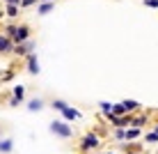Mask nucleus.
Instances as JSON below:
<instances>
[{
	"instance_id": "nucleus-1",
	"label": "nucleus",
	"mask_w": 158,
	"mask_h": 154,
	"mask_svg": "<svg viewBox=\"0 0 158 154\" xmlns=\"http://www.w3.org/2000/svg\"><path fill=\"white\" fill-rule=\"evenodd\" d=\"M51 134L60 136V138H71V136H73V129L64 122V120H53V122H51Z\"/></svg>"
},
{
	"instance_id": "nucleus-2",
	"label": "nucleus",
	"mask_w": 158,
	"mask_h": 154,
	"mask_svg": "<svg viewBox=\"0 0 158 154\" xmlns=\"http://www.w3.org/2000/svg\"><path fill=\"white\" fill-rule=\"evenodd\" d=\"M99 145H101V138L96 134H92V131L85 134L83 140H80V150H83V152H89V150H94V147H99Z\"/></svg>"
},
{
	"instance_id": "nucleus-3",
	"label": "nucleus",
	"mask_w": 158,
	"mask_h": 154,
	"mask_svg": "<svg viewBox=\"0 0 158 154\" xmlns=\"http://www.w3.org/2000/svg\"><path fill=\"white\" fill-rule=\"evenodd\" d=\"M30 39V28L28 25H16V35H14V46L16 44H23Z\"/></svg>"
},
{
	"instance_id": "nucleus-4",
	"label": "nucleus",
	"mask_w": 158,
	"mask_h": 154,
	"mask_svg": "<svg viewBox=\"0 0 158 154\" xmlns=\"http://www.w3.org/2000/svg\"><path fill=\"white\" fill-rule=\"evenodd\" d=\"M32 39H28V42H23V44H16L14 46V55H30L32 53Z\"/></svg>"
},
{
	"instance_id": "nucleus-5",
	"label": "nucleus",
	"mask_w": 158,
	"mask_h": 154,
	"mask_svg": "<svg viewBox=\"0 0 158 154\" xmlns=\"http://www.w3.org/2000/svg\"><path fill=\"white\" fill-rule=\"evenodd\" d=\"M9 53H14V42L0 35V55H9Z\"/></svg>"
},
{
	"instance_id": "nucleus-6",
	"label": "nucleus",
	"mask_w": 158,
	"mask_h": 154,
	"mask_svg": "<svg viewBox=\"0 0 158 154\" xmlns=\"http://www.w3.org/2000/svg\"><path fill=\"white\" fill-rule=\"evenodd\" d=\"M25 62H28V71H30V74H39V60H37V53L25 55Z\"/></svg>"
},
{
	"instance_id": "nucleus-7",
	"label": "nucleus",
	"mask_w": 158,
	"mask_h": 154,
	"mask_svg": "<svg viewBox=\"0 0 158 154\" xmlns=\"http://www.w3.org/2000/svg\"><path fill=\"white\" fill-rule=\"evenodd\" d=\"M62 115H64V122H73V120H80V113L76 111V108H71V106L64 108Z\"/></svg>"
},
{
	"instance_id": "nucleus-8",
	"label": "nucleus",
	"mask_w": 158,
	"mask_h": 154,
	"mask_svg": "<svg viewBox=\"0 0 158 154\" xmlns=\"http://www.w3.org/2000/svg\"><path fill=\"white\" fill-rule=\"evenodd\" d=\"M12 150H14V140H9V138L0 140V154H9Z\"/></svg>"
},
{
	"instance_id": "nucleus-9",
	"label": "nucleus",
	"mask_w": 158,
	"mask_h": 154,
	"mask_svg": "<svg viewBox=\"0 0 158 154\" xmlns=\"http://www.w3.org/2000/svg\"><path fill=\"white\" fill-rule=\"evenodd\" d=\"M12 97L21 103V101H23V97H25V87H23V85H16L14 90H12Z\"/></svg>"
},
{
	"instance_id": "nucleus-10",
	"label": "nucleus",
	"mask_w": 158,
	"mask_h": 154,
	"mask_svg": "<svg viewBox=\"0 0 158 154\" xmlns=\"http://www.w3.org/2000/svg\"><path fill=\"white\" fill-rule=\"evenodd\" d=\"M112 115H117V117H124L126 113V108H124V103H112Z\"/></svg>"
},
{
	"instance_id": "nucleus-11",
	"label": "nucleus",
	"mask_w": 158,
	"mask_h": 154,
	"mask_svg": "<svg viewBox=\"0 0 158 154\" xmlns=\"http://www.w3.org/2000/svg\"><path fill=\"white\" fill-rule=\"evenodd\" d=\"M41 106H44V101H41V99H32V101L28 103V111H30V113H35V111H41Z\"/></svg>"
},
{
	"instance_id": "nucleus-12",
	"label": "nucleus",
	"mask_w": 158,
	"mask_h": 154,
	"mask_svg": "<svg viewBox=\"0 0 158 154\" xmlns=\"http://www.w3.org/2000/svg\"><path fill=\"white\" fill-rule=\"evenodd\" d=\"M122 103H124V108H126V113L138 111V108H140V103H138V101H133V99H126V101H122Z\"/></svg>"
},
{
	"instance_id": "nucleus-13",
	"label": "nucleus",
	"mask_w": 158,
	"mask_h": 154,
	"mask_svg": "<svg viewBox=\"0 0 158 154\" xmlns=\"http://www.w3.org/2000/svg\"><path fill=\"white\" fill-rule=\"evenodd\" d=\"M135 138H140V129H135V126L126 129V143H128V140H135Z\"/></svg>"
},
{
	"instance_id": "nucleus-14",
	"label": "nucleus",
	"mask_w": 158,
	"mask_h": 154,
	"mask_svg": "<svg viewBox=\"0 0 158 154\" xmlns=\"http://www.w3.org/2000/svg\"><path fill=\"white\" fill-rule=\"evenodd\" d=\"M53 7H55V2H39V9H37V12L39 14H48Z\"/></svg>"
},
{
	"instance_id": "nucleus-15",
	"label": "nucleus",
	"mask_w": 158,
	"mask_h": 154,
	"mask_svg": "<svg viewBox=\"0 0 158 154\" xmlns=\"http://www.w3.org/2000/svg\"><path fill=\"white\" fill-rule=\"evenodd\" d=\"M142 124H147V115H138V117H133V122H131V126H135V129H140Z\"/></svg>"
},
{
	"instance_id": "nucleus-16",
	"label": "nucleus",
	"mask_w": 158,
	"mask_h": 154,
	"mask_svg": "<svg viewBox=\"0 0 158 154\" xmlns=\"http://www.w3.org/2000/svg\"><path fill=\"white\" fill-rule=\"evenodd\" d=\"M19 9H21V7H16V5H7V9H5V12H7L9 19H16V16H19Z\"/></svg>"
},
{
	"instance_id": "nucleus-17",
	"label": "nucleus",
	"mask_w": 158,
	"mask_h": 154,
	"mask_svg": "<svg viewBox=\"0 0 158 154\" xmlns=\"http://www.w3.org/2000/svg\"><path fill=\"white\" fill-rule=\"evenodd\" d=\"M67 106H69V103H64L62 99H55V101H53V108H55V111H60V113H62Z\"/></svg>"
},
{
	"instance_id": "nucleus-18",
	"label": "nucleus",
	"mask_w": 158,
	"mask_h": 154,
	"mask_svg": "<svg viewBox=\"0 0 158 154\" xmlns=\"http://www.w3.org/2000/svg\"><path fill=\"white\" fill-rule=\"evenodd\" d=\"M99 106H101V111H103V115H110V113H112V103H108V101H101Z\"/></svg>"
},
{
	"instance_id": "nucleus-19",
	"label": "nucleus",
	"mask_w": 158,
	"mask_h": 154,
	"mask_svg": "<svg viewBox=\"0 0 158 154\" xmlns=\"http://www.w3.org/2000/svg\"><path fill=\"white\" fill-rule=\"evenodd\" d=\"M144 140H147V143H158V134H156V131H151V134L144 136Z\"/></svg>"
},
{
	"instance_id": "nucleus-20",
	"label": "nucleus",
	"mask_w": 158,
	"mask_h": 154,
	"mask_svg": "<svg viewBox=\"0 0 158 154\" xmlns=\"http://www.w3.org/2000/svg\"><path fill=\"white\" fill-rule=\"evenodd\" d=\"M115 138L117 140H126V129H117L115 131Z\"/></svg>"
},
{
	"instance_id": "nucleus-21",
	"label": "nucleus",
	"mask_w": 158,
	"mask_h": 154,
	"mask_svg": "<svg viewBox=\"0 0 158 154\" xmlns=\"http://www.w3.org/2000/svg\"><path fill=\"white\" fill-rule=\"evenodd\" d=\"M37 0H21V7H32Z\"/></svg>"
},
{
	"instance_id": "nucleus-22",
	"label": "nucleus",
	"mask_w": 158,
	"mask_h": 154,
	"mask_svg": "<svg viewBox=\"0 0 158 154\" xmlns=\"http://www.w3.org/2000/svg\"><path fill=\"white\" fill-rule=\"evenodd\" d=\"M5 5H16V7H21V0H2Z\"/></svg>"
},
{
	"instance_id": "nucleus-23",
	"label": "nucleus",
	"mask_w": 158,
	"mask_h": 154,
	"mask_svg": "<svg viewBox=\"0 0 158 154\" xmlns=\"http://www.w3.org/2000/svg\"><path fill=\"white\" fill-rule=\"evenodd\" d=\"M144 5H149V7H158V0H144Z\"/></svg>"
},
{
	"instance_id": "nucleus-24",
	"label": "nucleus",
	"mask_w": 158,
	"mask_h": 154,
	"mask_svg": "<svg viewBox=\"0 0 158 154\" xmlns=\"http://www.w3.org/2000/svg\"><path fill=\"white\" fill-rule=\"evenodd\" d=\"M37 2H55V0H37Z\"/></svg>"
},
{
	"instance_id": "nucleus-25",
	"label": "nucleus",
	"mask_w": 158,
	"mask_h": 154,
	"mask_svg": "<svg viewBox=\"0 0 158 154\" xmlns=\"http://www.w3.org/2000/svg\"><path fill=\"white\" fill-rule=\"evenodd\" d=\"M156 134H158V124H156Z\"/></svg>"
},
{
	"instance_id": "nucleus-26",
	"label": "nucleus",
	"mask_w": 158,
	"mask_h": 154,
	"mask_svg": "<svg viewBox=\"0 0 158 154\" xmlns=\"http://www.w3.org/2000/svg\"><path fill=\"white\" fill-rule=\"evenodd\" d=\"M128 154H138V152H128Z\"/></svg>"
},
{
	"instance_id": "nucleus-27",
	"label": "nucleus",
	"mask_w": 158,
	"mask_h": 154,
	"mask_svg": "<svg viewBox=\"0 0 158 154\" xmlns=\"http://www.w3.org/2000/svg\"><path fill=\"white\" fill-rule=\"evenodd\" d=\"M0 19H2V12H0Z\"/></svg>"
},
{
	"instance_id": "nucleus-28",
	"label": "nucleus",
	"mask_w": 158,
	"mask_h": 154,
	"mask_svg": "<svg viewBox=\"0 0 158 154\" xmlns=\"http://www.w3.org/2000/svg\"><path fill=\"white\" fill-rule=\"evenodd\" d=\"M108 154H115V152H108Z\"/></svg>"
}]
</instances>
